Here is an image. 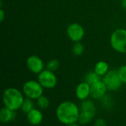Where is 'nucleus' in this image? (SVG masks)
I'll list each match as a JSON object with an SVG mask.
<instances>
[{"mask_svg": "<svg viewBox=\"0 0 126 126\" xmlns=\"http://www.w3.org/2000/svg\"><path fill=\"white\" fill-rule=\"evenodd\" d=\"M80 110L77 105L70 101L61 102L56 109V117L60 123L66 126L78 121Z\"/></svg>", "mask_w": 126, "mask_h": 126, "instance_id": "1", "label": "nucleus"}, {"mask_svg": "<svg viewBox=\"0 0 126 126\" xmlns=\"http://www.w3.org/2000/svg\"><path fill=\"white\" fill-rule=\"evenodd\" d=\"M24 100L23 94L15 88H7L2 95V101L4 106L15 111L21 108Z\"/></svg>", "mask_w": 126, "mask_h": 126, "instance_id": "2", "label": "nucleus"}, {"mask_svg": "<svg viewBox=\"0 0 126 126\" xmlns=\"http://www.w3.org/2000/svg\"><path fill=\"white\" fill-rule=\"evenodd\" d=\"M112 48L117 52L126 53V30L119 28L115 30L110 38Z\"/></svg>", "mask_w": 126, "mask_h": 126, "instance_id": "3", "label": "nucleus"}, {"mask_svg": "<svg viewBox=\"0 0 126 126\" xmlns=\"http://www.w3.org/2000/svg\"><path fill=\"white\" fill-rule=\"evenodd\" d=\"M95 114L96 108L94 103L91 100H83L81 104L78 122L82 125H86L92 120Z\"/></svg>", "mask_w": 126, "mask_h": 126, "instance_id": "4", "label": "nucleus"}, {"mask_svg": "<svg viewBox=\"0 0 126 126\" xmlns=\"http://www.w3.org/2000/svg\"><path fill=\"white\" fill-rule=\"evenodd\" d=\"M23 93L27 98L37 100L43 95L44 88L38 81L29 80L23 85Z\"/></svg>", "mask_w": 126, "mask_h": 126, "instance_id": "5", "label": "nucleus"}, {"mask_svg": "<svg viewBox=\"0 0 126 126\" xmlns=\"http://www.w3.org/2000/svg\"><path fill=\"white\" fill-rule=\"evenodd\" d=\"M38 81L44 88L52 89L57 85V77L54 72L49 70H43L38 76Z\"/></svg>", "mask_w": 126, "mask_h": 126, "instance_id": "6", "label": "nucleus"}, {"mask_svg": "<svg viewBox=\"0 0 126 126\" xmlns=\"http://www.w3.org/2000/svg\"><path fill=\"white\" fill-rule=\"evenodd\" d=\"M103 81L106 85L107 89L109 91H112L119 90L121 85H123V82H121L118 76L117 71H115V70L109 71L103 76Z\"/></svg>", "mask_w": 126, "mask_h": 126, "instance_id": "7", "label": "nucleus"}, {"mask_svg": "<svg viewBox=\"0 0 126 126\" xmlns=\"http://www.w3.org/2000/svg\"><path fill=\"white\" fill-rule=\"evenodd\" d=\"M68 37L73 42H80L85 34L83 27L78 23L70 24L66 30Z\"/></svg>", "mask_w": 126, "mask_h": 126, "instance_id": "8", "label": "nucleus"}, {"mask_svg": "<svg viewBox=\"0 0 126 126\" xmlns=\"http://www.w3.org/2000/svg\"><path fill=\"white\" fill-rule=\"evenodd\" d=\"M27 68L33 74H40L43 70H44V63L43 60L35 55L29 56L26 62Z\"/></svg>", "mask_w": 126, "mask_h": 126, "instance_id": "9", "label": "nucleus"}, {"mask_svg": "<svg viewBox=\"0 0 126 126\" xmlns=\"http://www.w3.org/2000/svg\"><path fill=\"white\" fill-rule=\"evenodd\" d=\"M107 87L103 80H100L91 85L90 96L94 100H100L105 97L107 91Z\"/></svg>", "mask_w": 126, "mask_h": 126, "instance_id": "10", "label": "nucleus"}, {"mask_svg": "<svg viewBox=\"0 0 126 126\" xmlns=\"http://www.w3.org/2000/svg\"><path fill=\"white\" fill-rule=\"evenodd\" d=\"M76 97L80 100H86L90 96L91 93V85L86 82H80L76 88Z\"/></svg>", "mask_w": 126, "mask_h": 126, "instance_id": "11", "label": "nucleus"}, {"mask_svg": "<svg viewBox=\"0 0 126 126\" xmlns=\"http://www.w3.org/2000/svg\"><path fill=\"white\" fill-rule=\"evenodd\" d=\"M27 120L32 126H38L43 121V114L38 109H32L27 114Z\"/></svg>", "mask_w": 126, "mask_h": 126, "instance_id": "12", "label": "nucleus"}, {"mask_svg": "<svg viewBox=\"0 0 126 126\" xmlns=\"http://www.w3.org/2000/svg\"><path fill=\"white\" fill-rule=\"evenodd\" d=\"M16 117L15 111H13L7 107H4L1 108L0 111V120L3 123H7L10 121L13 120Z\"/></svg>", "mask_w": 126, "mask_h": 126, "instance_id": "13", "label": "nucleus"}, {"mask_svg": "<svg viewBox=\"0 0 126 126\" xmlns=\"http://www.w3.org/2000/svg\"><path fill=\"white\" fill-rule=\"evenodd\" d=\"M94 71L100 76H104L109 71V64L105 61H100L96 63Z\"/></svg>", "mask_w": 126, "mask_h": 126, "instance_id": "14", "label": "nucleus"}, {"mask_svg": "<svg viewBox=\"0 0 126 126\" xmlns=\"http://www.w3.org/2000/svg\"><path fill=\"white\" fill-rule=\"evenodd\" d=\"M100 80V76L97 74H96L94 72V71L88 73L85 76V82H86L90 85L94 84L95 82H97Z\"/></svg>", "mask_w": 126, "mask_h": 126, "instance_id": "15", "label": "nucleus"}, {"mask_svg": "<svg viewBox=\"0 0 126 126\" xmlns=\"http://www.w3.org/2000/svg\"><path fill=\"white\" fill-rule=\"evenodd\" d=\"M32 109H34V103L32 101V99L30 98H27L24 99V102L21 107V110L23 113L24 114H28L30 111H32Z\"/></svg>", "mask_w": 126, "mask_h": 126, "instance_id": "16", "label": "nucleus"}, {"mask_svg": "<svg viewBox=\"0 0 126 126\" xmlns=\"http://www.w3.org/2000/svg\"><path fill=\"white\" fill-rule=\"evenodd\" d=\"M37 105L41 109H47L49 105V100L45 96H41L37 99Z\"/></svg>", "mask_w": 126, "mask_h": 126, "instance_id": "17", "label": "nucleus"}, {"mask_svg": "<svg viewBox=\"0 0 126 126\" xmlns=\"http://www.w3.org/2000/svg\"><path fill=\"white\" fill-rule=\"evenodd\" d=\"M84 52V46L80 42H77L74 44L72 47V53L75 56H81Z\"/></svg>", "mask_w": 126, "mask_h": 126, "instance_id": "18", "label": "nucleus"}, {"mask_svg": "<svg viewBox=\"0 0 126 126\" xmlns=\"http://www.w3.org/2000/svg\"><path fill=\"white\" fill-rule=\"evenodd\" d=\"M60 67V62L58 59H51L49 60L47 65H46V68L47 70H49L52 72L56 71Z\"/></svg>", "mask_w": 126, "mask_h": 126, "instance_id": "19", "label": "nucleus"}, {"mask_svg": "<svg viewBox=\"0 0 126 126\" xmlns=\"http://www.w3.org/2000/svg\"><path fill=\"white\" fill-rule=\"evenodd\" d=\"M117 73L123 84H126V65H122L117 71Z\"/></svg>", "mask_w": 126, "mask_h": 126, "instance_id": "20", "label": "nucleus"}, {"mask_svg": "<svg viewBox=\"0 0 126 126\" xmlns=\"http://www.w3.org/2000/svg\"><path fill=\"white\" fill-rule=\"evenodd\" d=\"M94 126H107V124L103 119L98 118L94 122Z\"/></svg>", "mask_w": 126, "mask_h": 126, "instance_id": "21", "label": "nucleus"}, {"mask_svg": "<svg viewBox=\"0 0 126 126\" xmlns=\"http://www.w3.org/2000/svg\"><path fill=\"white\" fill-rule=\"evenodd\" d=\"M4 18H5V13H4V10L2 8H1V9H0V21L2 22L4 21Z\"/></svg>", "mask_w": 126, "mask_h": 126, "instance_id": "22", "label": "nucleus"}, {"mask_svg": "<svg viewBox=\"0 0 126 126\" xmlns=\"http://www.w3.org/2000/svg\"><path fill=\"white\" fill-rule=\"evenodd\" d=\"M121 4H122V7H123L124 9H126V0H122Z\"/></svg>", "mask_w": 126, "mask_h": 126, "instance_id": "23", "label": "nucleus"}, {"mask_svg": "<svg viewBox=\"0 0 126 126\" xmlns=\"http://www.w3.org/2000/svg\"><path fill=\"white\" fill-rule=\"evenodd\" d=\"M66 126H80L79 125L76 124V123H72V124H69V125H67Z\"/></svg>", "mask_w": 126, "mask_h": 126, "instance_id": "24", "label": "nucleus"}]
</instances>
